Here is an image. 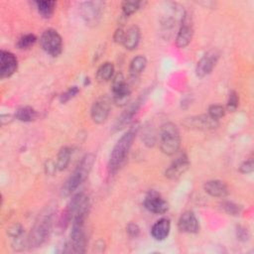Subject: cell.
Listing matches in <instances>:
<instances>
[{
    "mask_svg": "<svg viewBox=\"0 0 254 254\" xmlns=\"http://www.w3.org/2000/svg\"><path fill=\"white\" fill-rule=\"evenodd\" d=\"M144 206L156 214H163L169 209L168 202L156 190H150L144 198Z\"/></svg>",
    "mask_w": 254,
    "mask_h": 254,
    "instance_id": "obj_10",
    "label": "cell"
},
{
    "mask_svg": "<svg viewBox=\"0 0 254 254\" xmlns=\"http://www.w3.org/2000/svg\"><path fill=\"white\" fill-rule=\"evenodd\" d=\"M190 125L198 129H212L217 126V120L212 119L208 115H201L190 120Z\"/></svg>",
    "mask_w": 254,
    "mask_h": 254,
    "instance_id": "obj_21",
    "label": "cell"
},
{
    "mask_svg": "<svg viewBox=\"0 0 254 254\" xmlns=\"http://www.w3.org/2000/svg\"><path fill=\"white\" fill-rule=\"evenodd\" d=\"M143 5L142 1H124L122 2V13L125 17L134 14Z\"/></svg>",
    "mask_w": 254,
    "mask_h": 254,
    "instance_id": "obj_27",
    "label": "cell"
},
{
    "mask_svg": "<svg viewBox=\"0 0 254 254\" xmlns=\"http://www.w3.org/2000/svg\"><path fill=\"white\" fill-rule=\"evenodd\" d=\"M178 227L182 232L197 233L199 230V223L193 212L186 211L181 215L178 221Z\"/></svg>",
    "mask_w": 254,
    "mask_h": 254,
    "instance_id": "obj_17",
    "label": "cell"
},
{
    "mask_svg": "<svg viewBox=\"0 0 254 254\" xmlns=\"http://www.w3.org/2000/svg\"><path fill=\"white\" fill-rule=\"evenodd\" d=\"M103 3L101 1L83 2L80 7V13L87 25H96L100 19Z\"/></svg>",
    "mask_w": 254,
    "mask_h": 254,
    "instance_id": "obj_9",
    "label": "cell"
},
{
    "mask_svg": "<svg viewBox=\"0 0 254 254\" xmlns=\"http://www.w3.org/2000/svg\"><path fill=\"white\" fill-rule=\"evenodd\" d=\"M203 189L211 196L225 197L228 194L227 186L219 180H210L204 183Z\"/></svg>",
    "mask_w": 254,
    "mask_h": 254,
    "instance_id": "obj_18",
    "label": "cell"
},
{
    "mask_svg": "<svg viewBox=\"0 0 254 254\" xmlns=\"http://www.w3.org/2000/svg\"><path fill=\"white\" fill-rule=\"evenodd\" d=\"M171 229V222L168 218H161L158 220L151 229V234L156 240H164L168 237Z\"/></svg>",
    "mask_w": 254,
    "mask_h": 254,
    "instance_id": "obj_19",
    "label": "cell"
},
{
    "mask_svg": "<svg viewBox=\"0 0 254 254\" xmlns=\"http://www.w3.org/2000/svg\"><path fill=\"white\" fill-rule=\"evenodd\" d=\"M254 169V164H253V160L250 159L248 161H245L239 168V171L243 174H248L251 173Z\"/></svg>",
    "mask_w": 254,
    "mask_h": 254,
    "instance_id": "obj_34",
    "label": "cell"
},
{
    "mask_svg": "<svg viewBox=\"0 0 254 254\" xmlns=\"http://www.w3.org/2000/svg\"><path fill=\"white\" fill-rule=\"evenodd\" d=\"M181 146L180 132L175 124L167 122L160 130V148L167 155L175 154Z\"/></svg>",
    "mask_w": 254,
    "mask_h": 254,
    "instance_id": "obj_5",
    "label": "cell"
},
{
    "mask_svg": "<svg viewBox=\"0 0 254 254\" xmlns=\"http://www.w3.org/2000/svg\"><path fill=\"white\" fill-rule=\"evenodd\" d=\"M221 207L223 208V210L225 212H227L228 214H231V215H239L242 211L241 205H238V204H236L234 202H231V201L222 202Z\"/></svg>",
    "mask_w": 254,
    "mask_h": 254,
    "instance_id": "obj_29",
    "label": "cell"
},
{
    "mask_svg": "<svg viewBox=\"0 0 254 254\" xmlns=\"http://www.w3.org/2000/svg\"><path fill=\"white\" fill-rule=\"evenodd\" d=\"M18 67V61L14 54L8 51L0 52V77L6 78L11 76Z\"/></svg>",
    "mask_w": 254,
    "mask_h": 254,
    "instance_id": "obj_11",
    "label": "cell"
},
{
    "mask_svg": "<svg viewBox=\"0 0 254 254\" xmlns=\"http://www.w3.org/2000/svg\"><path fill=\"white\" fill-rule=\"evenodd\" d=\"M110 111V102L106 97H101L97 99L92 107H91V118L92 120L97 123L101 124L106 121Z\"/></svg>",
    "mask_w": 254,
    "mask_h": 254,
    "instance_id": "obj_14",
    "label": "cell"
},
{
    "mask_svg": "<svg viewBox=\"0 0 254 254\" xmlns=\"http://www.w3.org/2000/svg\"><path fill=\"white\" fill-rule=\"evenodd\" d=\"M137 128L133 127L129 129L120 137V139L113 147L108 161V174L110 176L114 175L125 161L126 156L128 155V152L135 140Z\"/></svg>",
    "mask_w": 254,
    "mask_h": 254,
    "instance_id": "obj_1",
    "label": "cell"
},
{
    "mask_svg": "<svg viewBox=\"0 0 254 254\" xmlns=\"http://www.w3.org/2000/svg\"><path fill=\"white\" fill-rule=\"evenodd\" d=\"M146 65H147V60L144 56L135 57L131 61L130 66H129V73L131 77L136 78L144 70Z\"/></svg>",
    "mask_w": 254,
    "mask_h": 254,
    "instance_id": "obj_22",
    "label": "cell"
},
{
    "mask_svg": "<svg viewBox=\"0 0 254 254\" xmlns=\"http://www.w3.org/2000/svg\"><path fill=\"white\" fill-rule=\"evenodd\" d=\"M70 155H71V151L68 147H64L60 150L57 157V163H56L57 170L63 171L67 167L70 161Z\"/></svg>",
    "mask_w": 254,
    "mask_h": 254,
    "instance_id": "obj_26",
    "label": "cell"
},
{
    "mask_svg": "<svg viewBox=\"0 0 254 254\" xmlns=\"http://www.w3.org/2000/svg\"><path fill=\"white\" fill-rule=\"evenodd\" d=\"M79 92V89L77 86H71L69 87L65 92H64L61 97H60V101L62 103H65L67 102L69 99H71L72 97H74L77 93Z\"/></svg>",
    "mask_w": 254,
    "mask_h": 254,
    "instance_id": "obj_32",
    "label": "cell"
},
{
    "mask_svg": "<svg viewBox=\"0 0 254 254\" xmlns=\"http://www.w3.org/2000/svg\"><path fill=\"white\" fill-rule=\"evenodd\" d=\"M113 73H114L113 64L109 62H106L98 67L96 71V78L100 82H105V81H108L110 78H112Z\"/></svg>",
    "mask_w": 254,
    "mask_h": 254,
    "instance_id": "obj_23",
    "label": "cell"
},
{
    "mask_svg": "<svg viewBox=\"0 0 254 254\" xmlns=\"http://www.w3.org/2000/svg\"><path fill=\"white\" fill-rule=\"evenodd\" d=\"M94 156L92 154L85 155L75 170L72 172V174L69 176V178L65 181L64 185L62 188V195L66 196L69 195L71 192H73L77 187L87 178L93 163H94Z\"/></svg>",
    "mask_w": 254,
    "mask_h": 254,
    "instance_id": "obj_2",
    "label": "cell"
},
{
    "mask_svg": "<svg viewBox=\"0 0 254 254\" xmlns=\"http://www.w3.org/2000/svg\"><path fill=\"white\" fill-rule=\"evenodd\" d=\"M192 34H193V31H192L190 19L187 14H185L184 17L182 18V24L176 38L177 47L178 48L187 47L191 41Z\"/></svg>",
    "mask_w": 254,
    "mask_h": 254,
    "instance_id": "obj_13",
    "label": "cell"
},
{
    "mask_svg": "<svg viewBox=\"0 0 254 254\" xmlns=\"http://www.w3.org/2000/svg\"><path fill=\"white\" fill-rule=\"evenodd\" d=\"M218 59V55L215 52H210L203 56L196 64L195 73L199 77H203L211 72Z\"/></svg>",
    "mask_w": 254,
    "mask_h": 254,
    "instance_id": "obj_16",
    "label": "cell"
},
{
    "mask_svg": "<svg viewBox=\"0 0 254 254\" xmlns=\"http://www.w3.org/2000/svg\"><path fill=\"white\" fill-rule=\"evenodd\" d=\"M145 96H146L145 94L141 95L135 102L130 104L129 107L118 117V119L116 120V122L114 124V129L115 130H120V129L124 128L126 125L129 124V122L132 120V118L136 114L137 110L140 108L141 104L143 103Z\"/></svg>",
    "mask_w": 254,
    "mask_h": 254,
    "instance_id": "obj_15",
    "label": "cell"
},
{
    "mask_svg": "<svg viewBox=\"0 0 254 254\" xmlns=\"http://www.w3.org/2000/svg\"><path fill=\"white\" fill-rule=\"evenodd\" d=\"M7 233L12 238H19L23 233V227L20 224H14L7 229Z\"/></svg>",
    "mask_w": 254,
    "mask_h": 254,
    "instance_id": "obj_33",
    "label": "cell"
},
{
    "mask_svg": "<svg viewBox=\"0 0 254 254\" xmlns=\"http://www.w3.org/2000/svg\"><path fill=\"white\" fill-rule=\"evenodd\" d=\"M37 117V112L34 108L30 106H23L17 109L15 113V118L22 122H31Z\"/></svg>",
    "mask_w": 254,
    "mask_h": 254,
    "instance_id": "obj_24",
    "label": "cell"
},
{
    "mask_svg": "<svg viewBox=\"0 0 254 254\" xmlns=\"http://www.w3.org/2000/svg\"><path fill=\"white\" fill-rule=\"evenodd\" d=\"M52 224H53V213L50 211H47L46 213L42 214L37 220V222L35 223L34 227L32 228L27 238L28 245L30 247L41 246L49 237V234L52 229Z\"/></svg>",
    "mask_w": 254,
    "mask_h": 254,
    "instance_id": "obj_4",
    "label": "cell"
},
{
    "mask_svg": "<svg viewBox=\"0 0 254 254\" xmlns=\"http://www.w3.org/2000/svg\"><path fill=\"white\" fill-rule=\"evenodd\" d=\"M89 208L88 197L80 192L75 194L69 201L64 213L63 215L62 223L66 226L70 221L73 220H85Z\"/></svg>",
    "mask_w": 254,
    "mask_h": 254,
    "instance_id": "obj_3",
    "label": "cell"
},
{
    "mask_svg": "<svg viewBox=\"0 0 254 254\" xmlns=\"http://www.w3.org/2000/svg\"><path fill=\"white\" fill-rule=\"evenodd\" d=\"M236 234H237V238L241 241H246L249 238V232H248L247 228H245L243 226H238L237 227Z\"/></svg>",
    "mask_w": 254,
    "mask_h": 254,
    "instance_id": "obj_36",
    "label": "cell"
},
{
    "mask_svg": "<svg viewBox=\"0 0 254 254\" xmlns=\"http://www.w3.org/2000/svg\"><path fill=\"white\" fill-rule=\"evenodd\" d=\"M42 49L52 57H58L63 50V40L54 29H47L40 38Z\"/></svg>",
    "mask_w": 254,
    "mask_h": 254,
    "instance_id": "obj_6",
    "label": "cell"
},
{
    "mask_svg": "<svg viewBox=\"0 0 254 254\" xmlns=\"http://www.w3.org/2000/svg\"><path fill=\"white\" fill-rule=\"evenodd\" d=\"M140 37L141 34L139 28L137 26H132L125 32L122 45L125 47V49L132 51L137 48L140 42Z\"/></svg>",
    "mask_w": 254,
    "mask_h": 254,
    "instance_id": "obj_20",
    "label": "cell"
},
{
    "mask_svg": "<svg viewBox=\"0 0 254 254\" xmlns=\"http://www.w3.org/2000/svg\"><path fill=\"white\" fill-rule=\"evenodd\" d=\"M190 166V163L187 155L183 154V155L179 156L168 167V169L165 172V176L170 180H177L188 171Z\"/></svg>",
    "mask_w": 254,
    "mask_h": 254,
    "instance_id": "obj_12",
    "label": "cell"
},
{
    "mask_svg": "<svg viewBox=\"0 0 254 254\" xmlns=\"http://www.w3.org/2000/svg\"><path fill=\"white\" fill-rule=\"evenodd\" d=\"M112 93L113 100L118 105H124L130 98L131 90L125 81V78L121 72L115 74L112 80Z\"/></svg>",
    "mask_w": 254,
    "mask_h": 254,
    "instance_id": "obj_8",
    "label": "cell"
},
{
    "mask_svg": "<svg viewBox=\"0 0 254 254\" xmlns=\"http://www.w3.org/2000/svg\"><path fill=\"white\" fill-rule=\"evenodd\" d=\"M208 116L214 120H219L224 116V108L221 105L213 104L208 107Z\"/></svg>",
    "mask_w": 254,
    "mask_h": 254,
    "instance_id": "obj_30",
    "label": "cell"
},
{
    "mask_svg": "<svg viewBox=\"0 0 254 254\" xmlns=\"http://www.w3.org/2000/svg\"><path fill=\"white\" fill-rule=\"evenodd\" d=\"M126 231L129 236L131 237H137L140 233V228L136 223H129L126 227Z\"/></svg>",
    "mask_w": 254,
    "mask_h": 254,
    "instance_id": "obj_35",
    "label": "cell"
},
{
    "mask_svg": "<svg viewBox=\"0 0 254 254\" xmlns=\"http://www.w3.org/2000/svg\"><path fill=\"white\" fill-rule=\"evenodd\" d=\"M39 14L43 18H51L55 11L56 2L55 1H36L35 2Z\"/></svg>",
    "mask_w": 254,
    "mask_h": 254,
    "instance_id": "obj_25",
    "label": "cell"
},
{
    "mask_svg": "<svg viewBox=\"0 0 254 254\" xmlns=\"http://www.w3.org/2000/svg\"><path fill=\"white\" fill-rule=\"evenodd\" d=\"M70 238L67 246L73 253H84L86 246V235L83 228V220H73L71 222Z\"/></svg>",
    "mask_w": 254,
    "mask_h": 254,
    "instance_id": "obj_7",
    "label": "cell"
},
{
    "mask_svg": "<svg viewBox=\"0 0 254 254\" xmlns=\"http://www.w3.org/2000/svg\"><path fill=\"white\" fill-rule=\"evenodd\" d=\"M37 41V38L35 35L33 34H27V35H24L22 36L18 42H17V47L19 49H22V50H25V49H29L31 48Z\"/></svg>",
    "mask_w": 254,
    "mask_h": 254,
    "instance_id": "obj_28",
    "label": "cell"
},
{
    "mask_svg": "<svg viewBox=\"0 0 254 254\" xmlns=\"http://www.w3.org/2000/svg\"><path fill=\"white\" fill-rule=\"evenodd\" d=\"M124 35H125V32L122 28H119L115 31L114 33V41L116 43H119V44H122L123 43V39H124Z\"/></svg>",
    "mask_w": 254,
    "mask_h": 254,
    "instance_id": "obj_37",
    "label": "cell"
},
{
    "mask_svg": "<svg viewBox=\"0 0 254 254\" xmlns=\"http://www.w3.org/2000/svg\"><path fill=\"white\" fill-rule=\"evenodd\" d=\"M238 104H239V99H238V95L236 93V91L234 90H231L229 92V95H228V100H227V109L229 111H235L236 108L238 107Z\"/></svg>",
    "mask_w": 254,
    "mask_h": 254,
    "instance_id": "obj_31",
    "label": "cell"
}]
</instances>
